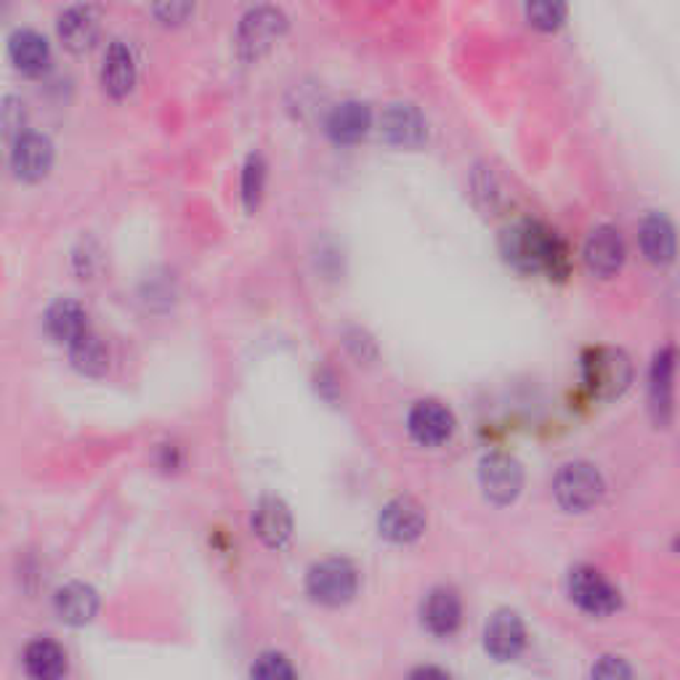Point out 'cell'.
Segmentation results:
<instances>
[{"label": "cell", "mask_w": 680, "mask_h": 680, "mask_svg": "<svg viewBox=\"0 0 680 680\" xmlns=\"http://www.w3.org/2000/svg\"><path fill=\"white\" fill-rule=\"evenodd\" d=\"M500 250L508 263L523 274H548L550 280L569 277V250L553 229L542 221L521 219L502 231Z\"/></svg>", "instance_id": "cell-1"}, {"label": "cell", "mask_w": 680, "mask_h": 680, "mask_svg": "<svg viewBox=\"0 0 680 680\" xmlns=\"http://www.w3.org/2000/svg\"><path fill=\"white\" fill-rule=\"evenodd\" d=\"M582 383L596 399H617L630 389L632 362L622 349L593 346L582 353Z\"/></svg>", "instance_id": "cell-2"}, {"label": "cell", "mask_w": 680, "mask_h": 680, "mask_svg": "<svg viewBox=\"0 0 680 680\" xmlns=\"http://www.w3.org/2000/svg\"><path fill=\"white\" fill-rule=\"evenodd\" d=\"M603 492H607V484H603L601 471L584 460L567 462L553 481L556 500L569 513H584V510L598 506Z\"/></svg>", "instance_id": "cell-3"}, {"label": "cell", "mask_w": 680, "mask_h": 680, "mask_svg": "<svg viewBox=\"0 0 680 680\" xmlns=\"http://www.w3.org/2000/svg\"><path fill=\"white\" fill-rule=\"evenodd\" d=\"M284 30H288V19L280 9H274V6L250 9L237 27V53L242 61L261 59L284 36Z\"/></svg>", "instance_id": "cell-4"}, {"label": "cell", "mask_w": 680, "mask_h": 680, "mask_svg": "<svg viewBox=\"0 0 680 680\" xmlns=\"http://www.w3.org/2000/svg\"><path fill=\"white\" fill-rule=\"evenodd\" d=\"M359 574L351 561L346 559H328L317 567H311L309 577H306V588L314 601L324 603V607H343L357 596Z\"/></svg>", "instance_id": "cell-5"}, {"label": "cell", "mask_w": 680, "mask_h": 680, "mask_svg": "<svg viewBox=\"0 0 680 680\" xmlns=\"http://www.w3.org/2000/svg\"><path fill=\"white\" fill-rule=\"evenodd\" d=\"M569 596L582 611L593 617H609L620 609V590L593 567H577L569 574Z\"/></svg>", "instance_id": "cell-6"}, {"label": "cell", "mask_w": 680, "mask_h": 680, "mask_svg": "<svg viewBox=\"0 0 680 680\" xmlns=\"http://www.w3.org/2000/svg\"><path fill=\"white\" fill-rule=\"evenodd\" d=\"M479 481L487 500H492L494 506H508L521 494V462L506 452H489L479 462Z\"/></svg>", "instance_id": "cell-7"}, {"label": "cell", "mask_w": 680, "mask_h": 680, "mask_svg": "<svg viewBox=\"0 0 680 680\" xmlns=\"http://www.w3.org/2000/svg\"><path fill=\"white\" fill-rule=\"evenodd\" d=\"M378 529L386 540L397 546L414 542L426 532V508L414 498H393L380 510Z\"/></svg>", "instance_id": "cell-8"}, {"label": "cell", "mask_w": 680, "mask_h": 680, "mask_svg": "<svg viewBox=\"0 0 680 680\" xmlns=\"http://www.w3.org/2000/svg\"><path fill=\"white\" fill-rule=\"evenodd\" d=\"M523 646H527V628H523L521 617L510 609L494 611L484 630L487 654L498 662H513L523 651Z\"/></svg>", "instance_id": "cell-9"}, {"label": "cell", "mask_w": 680, "mask_h": 680, "mask_svg": "<svg viewBox=\"0 0 680 680\" xmlns=\"http://www.w3.org/2000/svg\"><path fill=\"white\" fill-rule=\"evenodd\" d=\"M582 256H584V263H588V269L593 271L596 277H603V280L614 277L624 263V240H622L620 229L611 227V223H601V227H596L593 231H590L588 242H584Z\"/></svg>", "instance_id": "cell-10"}, {"label": "cell", "mask_w": 680, "mask_h": 680, "mask_svg": "<svg viewBox=\"0 0 680 680\" xmlns=\"http://www.w3.org/2000/svg\"><path fill=\"white\" fill-rule=\"evenodd\" d=\"M412 439L423 447H439L454 433V414L437 399H423L410 410L407 418Z\"/></svg>", "instance_id": "cell-11"}, {"label": "cell", "mask_w": 680, "mask_h": 680, "mask_svg": "<svg viewBox=\"0 0 680 680\" xmlns=\"http://www.w3.org/2000/svg\"><path fill=\"white\" fill-rule=\"evenodd\" d=\"M53 162V144L43 133H24L13 141L11 149V168L19 179L38 181L49 173Z\"/></svg>", "instance_id": "cell-12"}, {"label": "cell", "mask_w": 680, "mask_h": 680, "mask_svg": "<svg viewBox=\"0 0 680 680\" xmlns=\"http://www.w3.org/2000/svg\"><path fill=\"white\" fill-rule=\"evenodd\" d=\"M638 242H641L646 261L657 263V267H668V263L676 261L678 234L672 221L664 213L646 216L641 221V229H638Z\"/></svg>", "instance_id": "cell-13"}, {"label": "cell", "mask_w": 680, "mask_h": 680, "mask_svg": "<svg viewBox=\"0 0 680 680\" xmlns=\"http://www.w3.org/2000/svg\"><path fill=\"white\" fill-rule=\"evenodd\" d=\"M676 351L662 349L654 357L651 364V378H649V401H651V414L659 426H668L672 418V393H676Z\"/></svg>", "instance_id": "cell-14"}, {"label": "cell", "mask_w": 680, "mask_h": 680, "mask_svg": "<svg viewBox=\"0 0 680 680\" xmlns=\"http://www.w3.org/2000/svg\"><path fill=\"white\" fill-rule=\"evenodd\" d=\"M383 136L397 147H420L428 136L426 118L414 104L399 101V104H391L383 112Z\"/></svg>", "instance_id": "cell-15"}, {"label": "cell", "mask_w": 680, "mask_h": 680, "mask_svg": "<svg viewBox=\"0 0 680 680\" xmlns=\"http://www.w3.org/2000/svg\"><path fill=\"white\" fill-rule=\"evenodd\" d=\"M462 622L460 596L452 588H437L423 601V624L433 636L447 638L458 632Z\"/></svg>", "instance_id": "cell-16"}, {"label": "cell", "mask_w": 680, "mask_h": 680, "mask_svg": "<svg viewBox=\"0 0 680 680\" xmlns=\"http://www.w3.org/2000/svg\"><path fill=\"white\" fill-rule=\"evenodd\" d=\"M253 532L263 546L282 548L292 534V513L280 498H263L253 510Z\"/></svg>", "instance_id": "cell-17"}, {"label": "cell", "mask_w": 680, "mask_h": 680, "mask_svg": "<svg viewBox=\"0 0 680 680\" xmlns=\"http://www.w3.org/2000/svg\"><path fill=\"white\" fill-rule=\"evenodd\" d=\"M372 126V110L364 101H340L328 118V133L338 144H357Z\"/></svg>", "instance_id": "cell-18"}, {"label": "cell", "mask_w": 680, "mask_h": 680, "mask_svg": "<svg viewBox=\"0 0 680 680\" xmlns=\"http://www.w3.org/2000/svg\"><path fill=\"white\" fill-rule=\"evenodd\" d=\"M53 609L59 620L67 624H88L99 611V596L91 584L86 582H67L64 588L53 596Z\"/></svg>", "instance_id": "cell-19"}, {"label": "cell", "mask_w": 680, "mask_h": 680, "mask_svg": "<svg viewBox=\"0 0 680 680\" xmlns=\"http://www.w3.org/2000/svg\"><path fill=\"white\" fill-rule=\"evenodd\" d=\"M136 83V59L131 46L114 40L104 53V64H101V86L112 97H126Z\"/></svg>", "instance_id": "cell-20"}, {"label": "cell", "mask_w": 680, "mask_h": 680, "mask_svg": "<svg viewBox=\"0 0 680 680\" xmlns=\"http://www.w3.org/2000/svg\"><path fill=\"white\" fill-rule=\"evenodd\" d=\"M99 36V17L91 6H70L59 17V38L70 51L91 49Z\"/></svg>", "instance_id": "cell-21"}, {"label": "cell", "mask_w": 680, "mask_h": 680, "mask_svg": "<svg viewBox=\"0 0 680 680\" xmlns=\"http://www.w3.org/2000/svg\"><path fill=\"white\" fill-rule=\"evenodd\" d=\"M24 670L32 680H61L67 676V654L51 638H38L24 649Z\"/></svg>", "instance_id": "cell-22"}, {"label": "cell", "mask_w": 680, "mask_h": 680, "mask_svg": "<svg viewBox=\"0 0 680 680\" xmlns=\"http://www.w3.org/2000/svg\"><path fill=\"white\" fill-rule=\"evenodd\" d=\"M9 57L17 64V70L27 74L43 72L51 61L49 40L36 30H17L9 38Z\"/></svg>", "instance_id": "cell-23"}, {"label": "cell", "mask_w": 680, "mask_h": 680, "mask_svg": "<svg viewBox=\"0 0 680 680\" xmlns=\"http://www.w3.org/2000/svg\"><path fill=\"white\" fill-rule=\"evenodd\" d=\"M46 328H49L51 336L61 340V343H74V340L88 332V317L83 306L72 301V298H59V301L51 303L49 311H46Z\"/></svg>", "instance_id": "cell-24"}, {"label": "cell", "mask_w": 680, "mask_h": 680, "mask_svg": "<svg viewBox=\"0 0 680 680\" xmlns=\"http://www.w3.org/2000/svg\"><path fill=\"white\" fill-rule=\"evenodd\" d=\"M70 359L83 376H104L107 367H110V349L101 340L97 332L88 330L86 336H80L74 343H70Z\"/></svg>", "instance_id": "cell-25"}, {"label": "cell", "mask_w": 680, "mask_h": 680, "mask_svg": "<svg viewBox=\"0 0 680 680\" xmlns=\"http://www.w3.org/2000/svg\"><path fill=\"white\" fill-rule=\"evenodd\" d=\"M263 183H267V162H263L261 154H250L242 170L244 208L248 210L258 208V202H261V194H263Z\"/></svg>", "instance_id": "cell-26"}, {"label": "cell", "mask_w": 680, "mask_h": 680, "mask_svg": "<svg viewBox=\"0 0 680 680\" xmlns=\"http://www.w3.org/2000/svg\"><path fill=\"white\" fill-rule=\"evenodd\" d=\"M250 678L253 680H298L290 659L277 654V651H267V654L258 657L253 662V670H250Z\"/></svg>", "instance_id": "cell-27"}, {"label": "cell", "mask_w": 680, "mask_h": 680, "mask_svg": "<svg viewBox=\"0 0 680 680\" xmlns=\"http://www.w3.org/2000/svg\"><path fill=\"white\" fill-rule=\"evenodd\" d=\"M569 9L563 3H532L527 6V19L529 24L537 30H559L567 22Z\"/></svg>", "instance_id": "cell-28"}, {"label": "cell", "mask_w": 680, "mask_h": 680, "mask_svg": "<svg viewBox=\"0 0 680 680\" xmlns=\"http://www.w3.org/2000/svg\"><path fill=\"white\" fill-rule=\"evenodd\" d=\"M590 680H636L632 676V668L624 662L622 657H601L593 664V672H590Z\"/></svg>", "instance_id": "cell-29"}, {"label": "cell", "mask_w": 680, "mask_h": 680, "mask_svg": "<svg viewBox=\"0 0 680 680\" xmlns=\"http://www.w3.org/2000/svg\"><path fill=\"white\" fill-rule=\"evenodd\" d=\"M24 104L17 97H6L3 99V110H0V122H3L6 136H24Z\"/></svg>", "instance_id": "cell-30"}, {"label": "cell", "mask_w": 680, "mask_h": 680, "mask_svg": "<svg viewBox=\"0 0 680 680\" xmlns=\"http://www.w3.org/2000/svg\"><path fill=\"white\" fill-rule=\"evenodd\" d=\"M152 11L158 13L162 22L179 24V22H183V19H187V13H192V6H189V3H160V6H154Z\"/></svg>", "instance_id": "cell-31"}, {"label": "cell", "mask_w": 680, "mask_h": 680, "mask_svg": "<svg viewBox=\"0 0 680 680\" xmlns=\"http://www.w3.org/2000/svg\"><path fill=\"white\" fill-rule=\"evenodd\" d=\"M410 680H452V676L447 670L437 668V664H420L410 672Z\"/></svg>", "instance_id": "cell-32"}, {"label": "cell", "mask_w": 680, "mask_h": 680, "mask_svg": "<svg viewBox=\"0 0 680 680\" xmlns=\"http://www.w3.org/2000/svg\"><path fill=\"white\" fill-rule=\"evenodd\" d=\"M676 550H678V553H680V537H678V540H676Z\"/></svg>", "instance_id": "cell-33"}]
</instances>
